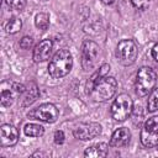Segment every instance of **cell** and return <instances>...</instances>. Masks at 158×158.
<instances>
[{
	"mask_svg": "<svg viewBox=\"0 0 158 158\" xmlns=\"http://www.w3.org/2000/svg\"><path fill=\"white\" fill-rule=\"evenodd\" d=\"M53 138H54V143L56 144H62L65 139V136H64V132L62 130H57L53 135Z\"/></svg>",
	"mask_w": 158,
	"mask_h": 158,
	"instance_id": "cell-24",
	"label": "cell"
},
{
	"mask_svg": "<svg viewBox=\"0 0 158 158\" xmlns=\"http://www.w3.org/2000/svg\"><path fill=\"white\" fill-rule=\"evenodd\" d=\"M52 51H53V42H52V40H49V38L43 40V41H41L35 47L32 58H33V60L36 63L44 62V60H47L51 57Z\"/></svg>",
	"mask_w": 158,
	"mask_h": 158,
	"instance_id": "cell-11",
	"label": "cell"
},
{
	"mask_svg": "<svg viewBox=\"0 0 158 158\" xmlns=\"http://www.w3.org/2000/svg\"><path fill=\"white\" fill-rule=\"evenodd\" d=\"M100 56V47L91 40H85L81 44V67L84 70L94 69L98 64Z\"/></svg>",
	"mask_w": 158,
	"mask_h": 158,
	"instance_id": "cell-5",
	"label": "cell"
},
{
	"mask_svg": "<svg viewBox=\"0 0 158 158\" xmlns=\"http://www.w3.org/2000/svg\"><path fill=\"white\" fill-rule=\"evenodd\" d=\"M12 89H14V91H15V93H17V94H23V91H25L26 86H25L23 84L14 83V85H12Z\"/></svg>",
	"mask_w": 158,
	"mask_h": 158,
	"instance_id": "cell-25",
	"label": "cell"
},
{
	"mask_svg": "<svg viewBox=\"0 0 158 158\" xmlns=\"http://www.w3.org/2000/svg\"><path fill=\"white\" fill-rule=\"evenodd\" d=\"M5 2L11 10L16 11H22L26 6V0H5Z\"/></svg>",
	"mask_w": 158,
	"mask_h": 158,
	"instance_id": "cell-21",
	"label": "cell"
},
{
	"mask_svg": "<svg viewBox=\"0 0 158 158\" xmlns=\"http://www.w3.org/2000/svg\"><path fill=\"white\" fill-rule=\"evenodd\" d=\"M131 141V132L127 127H118L117 130H115V132L112 133L111 138H110V147L114 148H120V147H125L130 143Z\"/></svg>",
	"mask_w": 158,
	"mask_h": 158,
	"instance_id": "cell-12",
	"label": "cell"
},
{
	"mask_svg": "<svg viewBox=\"0 0 158 158\" xmlns=\"http://www.w3.org/2000/svg\"><path fill=\"white\" fill-rule=\"evenodd\" d=\"M115 0H101V2L102 4H105V5H110V4H112Z\"/></svg>",
	"mask_w": 158,
	"mask_h": 158,
	"instance_id": "cell-27",
	"label": "cell"
},
{
	"mask_svg": "<svg viewBox=\"0 0 158 158\" xmlns=\"http://www.w3.org/2000/svg\"><path fill=\"white\" fill-rule=\"evenodd\" d=\"M101 131L102 127L98 122H81L74 128L73 135L75 138L80 141H90L98 137L101 133Z\"/></svg>",
	"mask_w": 158,
	"mask_h": 158,
	"instance_id": "cell-9",
	"label": "cell"
},
{
	"mask_svg": "<svg viewBox=\"0 0 158 158\" xmlns=\"http://www.w3.org/2000/svg\"><path fill=\"white\" fill-rule=\"evenodd\" d=\"M38 96H40V89H38V86L33 81L28 83V85L26 86V89L23 91L22 99H21V106L22 107L30 106L31 104H33L37 100Z\"/></svg>",
	"mask_w": 158,
	"mask_h": 158,
	"instance_id": "cell-14",
	"label": "cell"
},
{
	"mask_svg": "<svg viewBox=\"0 0 158 158\" xmlns=\"http://www.w3.org/2000/svg\"><path fill=\"white\" fill-rule=\"evenodd\" d=\"M141 143L147 148L158 146V116L149 117L141 130Z\"/></svg>",
	"mask_w": 158,
	"mask_h": 158,
	"instance_id": "cell-6",
	"label": "cell"
},
{
	"mask_svg": "<svg viewBox=\"0 0 158 158\" xmlns=\"http://www.w3.org/2000/svg\"><path fill=\"white\" fill-rule=\"evenodd\" d=\"M147 110L149 112H154L158 110V88L153 89L149 93V98L147 101Z\"/></svg>",
	"mask_w": 158,
	"mask_h": 158,
	"instance_id": "cell-19",
	"label": "cell"
},
{
	"mask_svg": "<svg viewBox=\"0 0 158 158\" xmlns=\"http://www.w3.org/2000/svg\"><path fill=\"white\" fill-rule=\"evenodd\" d=\"M132 5L138 10H146L149 7L151 0H131Z\"/></svg>",
	"mask_w": 158,
	"mask_h": 158,
	"instance_id": "cell-22",
	"label": "cell"
},
{
	"mask_svg": "<svg viewBox=\"0 0 158 158\" xmlns=\"http://www.w3.org/2000/svg\"><path fill=\"white\" fill-rule=\"evenodd\" d=\"M72 68H73V56L68 49L63 48L59 49L52 57L48 64V73L52 78L59 79L69 74Z\"/></svg>",
	"mask_w": 158,
	"mask_h": 158,
	"instance_id": "cell-1",
	"label": "cell"
},
{
	"mask_svg": "<svg viewBox=\"0 0 158 158\" xmlns=\"http://www.w3.org/2000/svg\"><path fill=\"white\" fill-rule=\"evenodd\" d=\"M107 152H109V144L105 142H100L88 147L84 151V156L89 158H100V157H106Z\"/></svg>",
	"mask_w": 158,
	"mask_h": 158,
	"instance_id": "cell-15",
	"label": "cell"
},
{
	"mask_svg": "<svg viewBox=\"0 0 158 158\" xmlns=\"http://www.w3.org/2000/svg\"><path fill=\"white\" fill-rule=\"evenodd\" d=\"M32 44H33V38L30 36H23L20 41V47L22 49H28L32 47Z\"/></svg>",
	"mask_w": 158,
	"mask_h": 158,
	"instance_id": "cell-23",
	"label": "cell"
},
{
	"mask_svg": "<svg viewBox=\"0 0 158 158\" xmlns=\"http://www.w3.org/2000/svg\"><path fill=\"white\" fill-rule=\"evenodd\" d=\"M110 69H111L110 64H109V63H104V64L100 65V68H99L95 73H93V75H91V77L88 79V81H86V93H88V94L91 93V90H93V88L96 85V83H99L104 77H106V75L109 74Z\"/></svg>",
	"mask_w": 158,
	"mask_h": 158,
	"instance_id": "cell-13",
	"label": "cell"
},
{
	"mask_svg": "<svg viewBox=\"0 0 158 158\" xmlns=\"http://www.w3.org/2000/svg\"><path fill=\"white\" fill-rule=\"evenodd\" d=\"M133 111V101L128 94H120L111 105V116L115 121L122 122L131 116Z\"/></svg>",
	"mask_w": 158,
	"mask_h": 158,
	"instance_id": "cell-4",
	"label": "cell"
},
{
	"mask_svg": "<svg viewBox=\"0 0 158 158\" xmlns=\"http://www.w3.org/2000/svg\"><path fill=\"white\" fill-rule=\"evenodd\" d=\"M0 101H1V105L4 107H9L12 105L14 102V94L11 90H7V89H2L1 90V98H0Z\"/></svg>",
	"mask_w": 158,
	"mask_h": 158,
	"instance_id": "cell-20",
	"label": "cell"
},
{
	"mask_svg": "<svg viewBox=\"0 0 158 158\" xmlns=\"http://www.w3.org/2000/svg\"><path fill=\"white\" fill-rule=\"evenodd\" d=\"M27 116L30 118H35V120H38L42 122L53 123L57 121V118L59 116V111L56 105H53L51 102H46V104H42V105L37 106L36 109L31 110L30 112H27Z\"/></svg>",
	"mask_w": 158,
	"mask_h": 158,
	"instance_id": "cell-8",
	"label": "cell"
},
{
	"mask_svg": "<svg viewBox=\"0 0 158 158\" xmlns=\"http://www.w3.org/2000/svg\"><path fill=\"white\" fill-rule=\"evenodd\" d=\"M21 27H22V20L19 19V17H15V16L11 17V19L6 22V25H5V30H6V32L10 33V35L17 33V32L21 30Z\"/></svg>",
	"mask_w": 158,
	"mask_h": 158,
	"instance_id": "cell-17",
	"label": "cell"
},
{
	"mask_svg": "<svg viewBox=\"0 0 158 158\" xmlns=\"http://www.w3.org/2000/svg\"><path fill=\"white\" fill-rule=\"evenodd\" d=\"M1 147H12L19 141V130L10 123H4L0 127Z\"/></svg>",
	"mask_w": 158,
	"mask_h": 158,
	"instance_id": "cell-10",
	"label": "cell"
},
{
	"mask_svg": "<svg viewBox=\"0 0 158 158\" xmlns=\"http://www.w3.org/2000/svg\"><path fill=\"white\" fill-rule=\"evenodd\" d=\"M23 132L27 137H41L44 133V127L38 123H27L23 127Z\"/></svg>",
	"mask_w": 158,
	"mask_h": 158,
	"instance_id": "cell-16",
	"label": "cell"
},
{
	"mask_svg": "<svg viewBox=\"0 0 158 158\" xmlns=\"http://www.w3.org/2000/svg\"><path fill=\"white\" fill-rule=\"evenodd\" d=\"M152 57H153V59L158 63V43H156L154 47L152 48Z\"/></svg>",
	"mask_w": 158,
	"mask_h": 158,
	"instance_id": "cell-26",
	"label": "cell"
},
{
	"mask_svg": "<svg viewBox=\"0 0 158 158\" xmlns=\"http://www.w3.org/2000/svg\"><path fill=\"white\" fill-rule=\"evenodd\" d=\"M156 81H157V74L151 67L139 68L136 74V83H135L136 94L141 98L147 96L154 89Z\"/></svg>",
	"mask_w": 158,
	"mask_h": 158,
	"instance_id": "cell-2",
	"label": "cell"
},
{
	"mask_svg": "<svg viewBox=\"0 0 158 158\" xmlns=\"http://www.w3.org/2000/svg\"><path fill=\"white\" fill-rule=\"evenodd\" d=\"M116 57L123 65H131L137 58V46L132 40H121L116 47Z\"/></svg>",
	"mask_w": 158,
	"mask_h": 158,
	"instance_id": "cell-7",
	"label": "cell"
},
{
	"mask_svg": "<svg viewBox=\"0 0 158 158\" xmlns=\"http://www.w3.org/2000/svg\"><path fill=\"white\" fill-rule=\"evenodd\" d=\"M117 89V80L114 77H104L99 83H96V85L93 88L90 95L93 98V100L99 101V102H105L107 100H110Z\"/></svg>",
	"mask_w": 158,
	"mask_h": 158,
	"instance_id": "cell-3",
	"label": "cell"
},
{
	"mask_svg": "<svg viewBox=\"0 0 158 158\" xmlns=\"http://www.w3.org/2000/svg\"><path fill=\"white\" fill-rule=\"evenodd\" d=\"M35 25L38 30L46 31L49 26V15L46 12H40L35 16Z\"/></svg>",
	"mask_w": 158,
	"mask_h": 158,
	"instance_id": "cell-18",
	"label": "cell"
}]
</instances>
